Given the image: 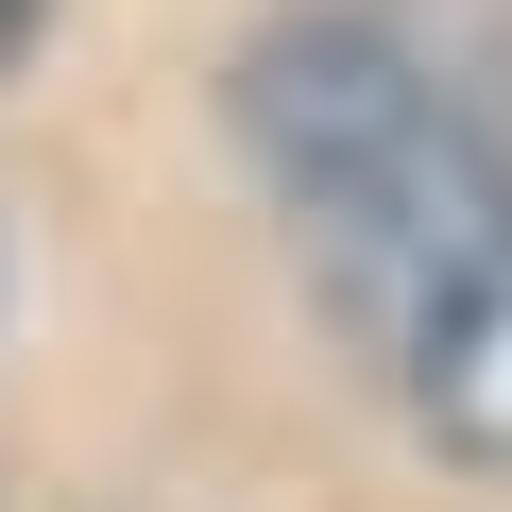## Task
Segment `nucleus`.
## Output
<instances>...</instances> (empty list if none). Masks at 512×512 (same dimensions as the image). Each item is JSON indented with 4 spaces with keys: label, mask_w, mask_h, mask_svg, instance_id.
I'll use <instances>...</instances> for the list:
<instances>
[{
    "label": "nucleus",
    "mask_w": 512,
    "mask_h": 512,
    "mask_svg": "<svg viewBox=\"0 0 512 512\" xmlns=\"http://www.w3.org/2000/svg\"><path fill=\"white\" fill-rule=\"evenodd\" d=\"M239 137L325 256V308L376 342L444 461H512V171L478 103L376 18H291L239 52Z\"/></svg>",
    "instance_id": "1"
},
{
    "label": "nucleus",
    "mask_w": 512,
    "mask_h": 512,
    "mask_svg": "<svg viewBox=\"0 0 512 512\" xmlns=\"http://www.w3.org/2000/svg\"><path fill=\"white\" fill-rule=\"evenodd\" d=\"M18 35H35V0H0V69H18Z\"/></svg>",
    "instance_id": "2"
}]
</instances>
